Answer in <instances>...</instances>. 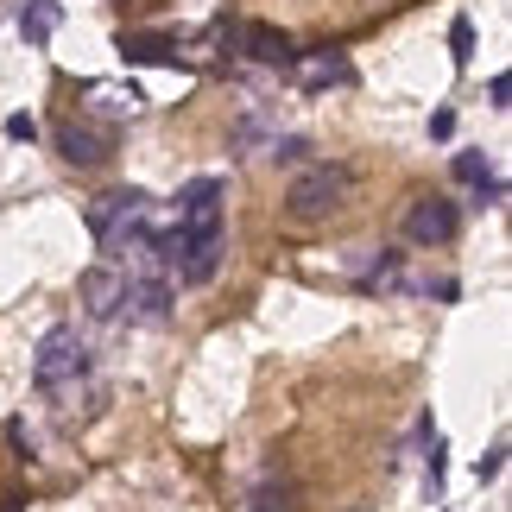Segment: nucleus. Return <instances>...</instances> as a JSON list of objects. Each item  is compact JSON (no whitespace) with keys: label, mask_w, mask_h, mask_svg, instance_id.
Masks as SVG:
<instances>
[{"label":"nucleus","mask_w":512,"mask_h":512,"mask_svg":"<svg viewBox=\"0 0 512 512\" xmlns=\"http://www.w3.org/2000/svg\"><path fill=\"white\" fill-rule=\"evenodd\" d=\"M348 196H354V171L348 165H310V171L291 177L285 215L291 222H329L336 209H348Z\"/></svg>","instance_id":"f257e3e1"},{"label":"nucleus","mask_w":512,"mask_h":512,"mask_svg":"<svg viewBox=\"0 0 512 512\" xmlns=\"http://www.w3.org/2000/svg\"><path fill=\"white\" fill-rule=\"evenodd\" d=\"M83 373H89V348H83V336H76L70 323H57L51 336L38 342V361H32L38 392H51V399H70Z\"/></svg>","instance_id":"f03ea898"},{"label":"nucleus","mask_w":512,"mask_h":512,"mask_svg":"<svg viewBox=\"0 0 512 512\" xmlns=\"http://www.w3.org/2000/svg\"><path fill=\"white\" fill-rule=\"evenodd\" d=\"M456 228H462V215H456L449 196H418V203L405 209V241L411 247H449Z\"/></svg>","instance_id":"7ed1b4c3"},{"label":"nucleus","mask_w":512,"mask_h":512,"mask_svg":"<svg viewBox=\"0 0 512 512\" xmlns=\"http://www.w3.org/2000/svg\"><path fill=\"white\" fill-rule=\"evenodd\" d=\"M177 234H222V177H196L177 196Z\"/></svg>","instance_id":"20e7f679"},{"label":"nucleus","mask_w":512,"mask_h":512,"mask_svg":"<svg viewBox=\"0 0 512 512\" xmlns=\"http://www.w3.org/2000/svg\"><path fill=\"white\" fill-rule=\"evenodd\" d=\"M146 222V190H114V196H102V203L89 209V228H95V241H102V253L121 241V234H133Z\"/></svg>","instance_id":"39448f33"},{"label":"nucleus","mask_w":512,"mask_h":512,"mask_svg":"<svg viewBox=\"0 0 512 512\" xmlns=\"http://www.w3.org/2000/svg\"><path fill=\"white\" fill-rule=\"evenodd\" d=\"M57 152H64L70 165H102L108 152H114V127L89 121V114H83V121H76V114H70V121L57 127Z\"/></svg>","instance_id":"423d86ee"},{"label":"nucleus","mask_w":512,"mask_h":512,"mask_svg":"<svg viewBox=\"0 0 512 512\" xmlns=\"http://www.w3.org/2000/svg\"><path fill=\"white\" fill-rule=\"evenodd\" d=\"M76 298H83V310H89V317H121V298H127V272L121 266H89L83 272V279H76Z\"/></svg>","instance_id":"0eeeda50"},{"label":"nucleus","mask_w":512,"mask_h":512,"mask_svg":"<svg viewBox=\"0 0 512 512\" xmlns=\"http://www.w3.org/2000/svg\"><path fill=\"white\" fill-rule=\"evenodd\" d=\"M121 317H133V323H165V317H171V279H165V272H146V279H127Z\"/></svg>","instance_id":"6e6552de"},{"label":"nucleus","mask_w":512,"mask_h":512,"mask_svg":"<svg viewBox=\"0 0 512 512\" xmlns=\"http://www.w3.org/2000/svg\"><path fill=\"white\" fill-rule=\"evenodd\" d=\"M241 51L253 57V64H291V57H298L279 26H241Z\"/></svg>","instance_id":"1a4fd4ad"},{"label":"nucleus","mask_w":512,"mask_h":512,"mask_svg":"<svg viewBox=\"0 0 512 512\" xmlns=\"http://www.w3.org/2000/svg\"><path fill=\"white\" fill-rule=\"evenodd\" d=\"M298 64V83L304 89H329V83H348V57H336V51H310V57H291Z\"/></svg>","instance_id":"9d476101"},{"label":"nucleus","mask_w":512,"mask_h":512,"mask_svg":"<svg viewBox=\"0 0 512 512\" xmlns=\"http://www.w3.org/2000/svg\"><path fill=\"white\" fill-rule=\"evenodd\" d=\"M89 108L95 114H140L146 95L133 89V83H89Z\"/></svg>","instance_id":"9b49d317"},{"label":"nucleus","mask_w":512,"mask_h":512,"mask_svg":"<svg viewBox=\"0 0 512 512\" xmlns=\"http://www.w3.org/2000/svg\"><path fill=\"white\" fill-rule=\"evenodd\" d=\"M456 177H462V184H475L487 203H500V196H506V184L494 177V165H487V152H456Z\"/></svg>","instance_id":"f8f14e48"},{"label":"nucleus","mask_w":512,"mask_h":512,"mask_svg":"<svg viewBox=\"0 0 512 512\" xmlns=\"http://www.w3.org/2000/svg\"><path fill=\"white\" fill-rule=\"evenodd\" d=\"M57 19H64V7H57V0H26V13H19V32H26V45H45V38L57 32Z\"/></svg>","instance_id":"ddd939ff"},{"label":"nucleus","mask_w":512,"mask_h":512,"mask_svg":"<svg viewBox=\"0 0 512 512\" xmlns=\"http://www.w3.org/2000/svg\"><path fill=\"white\" fill-rule=\"evenodd\" d=\"M121 57H127V64H171L177 45H171V38H121Z\"/></svg>","instance_id":"4468645a"},{"label":"nucleus","mask_w":512,"mask_h":512,"mask_svg":"<svg viewBox=\"0 0 512 512\" xmlns=\"http://www.w3.org/2000/svg\"><path fill=\"white\" fill-rule=\"evenodd\" d=\"M449 57H456V70L475 64V19H468V13L449 19Z\"/></svg>","instance_id":"2eb2a0df"},{"label":"nucleus","mask_w":512,"mask_h":512,"mask_svg":"<svg viewBox=\"0 0 512 512\" xmlns=\"http://www.w3.org/2000/svg\"><path fill=\"white\" fill-rule=\"evenodd\" d=\"M266 140V114H241V127H234V152H253ZM272 146V140H266Z\"/></svg>","instance_id":"dca6fc26"},{"label":"nucleus","mask_w":512,"mask_h":512,"mask_svg":"<svg viewBox=\"0 0 512 512\" xmlns=\"http://www.w3.org/2000/svg\"><path fill=\"white\" fill-rule=\"evenodd\" d=\"M266 152H272L279 165H298V159H304V140H279V133H272V146H266Z\"/></svg>","instance_id":"f3484780"},{"label":"nucleus","mask_w":512,"mask_h":512,"mask_svg":"<svg viewBox=\"0 0 512 512\" xmlns=\"http://www.w3.org/2000/svg\"><path fill=\"white\" fill-rule=\"evenodd\" d=\"M500 468H506V443H494V449H487V456H481V468H475V475H481V481H494V475H500Z\"/></svg>","instance_id":"a211bd4d"},{"label":"nucleus","mask_w":512,"mask_h":512,"mask_svg":"<svg viewBox=\"0 0 512 512\" xmlns=\"http://www.w3.org/2000/svg\"><path fill=\"white\" fill-rule=\"evenodd\" d=\"M32 133H38L32 114H13V121H7V140H32Z\"/></svg>","instance_id":"6ab92c4d"},{"label":"nucleus","mask_w":512,"mask_h":512,"mask_svg":"<svg viewBox=\"0 0 512 512\" xmlns=\"http://www.w3.org/2000/svg\"><path fill=\"white\" fill-rule=\"evenodd\" d=\"M430 133H437V140H449V133H456V114L437 108V114H430Z\"/></svg>","instance_id":"aec40b11"},{"label":"nucleus","mask_w":512,"mask_h":512,"mask_svg":"<svg viewBox=\"0 0 512 512\" xmlns=\"http://www.w3.org/2000/svg\"><path fill=\"white\" fill-rule=\"evenodd\" d=\"M506 95H512V83H506V76H494V83H487V102L506 108Z\"/></svg>","instance_id":"412c9836"}]
</instances>
